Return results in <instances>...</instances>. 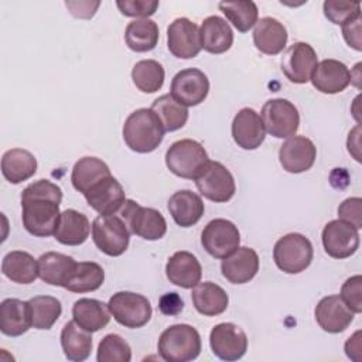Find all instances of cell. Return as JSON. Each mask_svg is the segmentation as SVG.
<instances>
[{
    "instance_id": "cell-1",
    "label": "cell",
    "mask_w": 362,
    "mask_h": 362,
    "mask_svg": "<svg viewBox=\"0 0 362 362\" xmlns=\"http://www.w3.org/2000/svg\"><path fill=\"white\" fill-rule=\"evenodd\" d=\"M62 189L49 180H38L21 192V221L25 230L37 238L55 233L59 221Z\"/></svg>"
},
{
    "instance_id": "cell-2",
    "label": "cell",
    "mask_w": 362,
    "mask_h": 362,
    "mask_svg": "<svg viewBox=\"0 0 362 362\" xmlns=\"http://www.w3.org/2000/svg\"><path fill=\"white\" fill-rule=\"evenodd\" d=\"M164 127L158 116L147 107L132 112L123 124V140L132 151L151 153L164 139Z\"/></svg>"
},
{
    "instance_id": "cell-3",
    "label": "cell",
    "mask_w": 362,
    "mask_h": 362,
    "mask_svg": "<svg viewBox=\"0 0 362 362\" xmlns=\"http://www.w3.org/2000/svg\"><path fill=\"white\" fill-rule=\"evenodd\" d=\"M157 348L167 362H189L201 354V335L189 324H174L161 332Z\"/></svg>"
},
{
    "instance_id": "cell-4",
    "label": "cell",
    "mask_w": 362,
    "mask_h": 362,
    "mask_svg": "<svg viewBox=\"0 0 362 362\" xmlns=\"http://www.w3.org/2000/svg\"><path fill=\"white\" fill-rule=\"evenodd\" d=\"M209 161L205 147L192 139L174 141L165 151V165L177 177L195 180Z\"/></svg>"
},
{
    "instance_id": "cell-5",
    "label": "cell",
    "mask_w": 362,
    "mask_h": 362,
    "mask_svg": "<svg viewBox=\"0 0 362 362\" xmlns=\"http://www.w3.org/2000/svg\"><path fill=\"white\" fill-rule=\"evenodd\" d=\"M314 249L308 238L301 233H287L281 236L273 247L276 266L287 274L304 272L313 262Z\"/></svg>"
},
{
    "instance_id": "cell-6",
    "label": "cell",
    "mask_w": 362,
    "mask_h": 362,
    "mask_svg": "<svg viewBox=\"0 0 362 362\" xmlns=\"http://www.w3.org/2000/svg\"><path fill=\"white\" fill-rule=\"evenodd\" d=\"M92 239L102 253L117 257L129 247L130 230L119 214L99 215L92 223Z\"/></svg>"
},
{
    "instance_id": "cell-7",
    "label": "cell",
    "mask_w": 362,
    "mask_h": 362,
    "mask_svg": "<svg viewBox=\"0 0 362 362\" xmlns=\"http://www.w3.org/2000/svg\"><path fill=\"white\" fill-rule=\"evenodd\" d=\"M117 214L124 219L130 233L141 239L158 240L167 232V222L160 211L141 206L133 199H126Z\"/></svg>"
},
{
    "instance_id": "cell-8",
    "label": "cell",
    "mask_w": 362,
    "mask_h": 362,
    "mask_svg": "<svg viewBox=\"0 0 362 362\" xmlns=\"http://www.w3.org/2000/svg\"><path fill=\"white\" fill-rule=\"evenodd\" d=\"M109 310L115 321L126 328L144 327L153 314V308L147 297L133 291H117L109 298Z\"/></svg>"
},
{
    "instance_id": "cell-9",
    "label": "cell",
    "mask_w": 362,
    "mask_h": 362,
    "mask_svg": "<svg viewBox=\"0 0 362 362\" xmlns=\"http://www.w3.org/2000/svg\"><path fill=\"white\" fill-rule=\"evenodd\" d=\"M260 119L264 130L276 139H288L294 136L300 126L297 107L283 98L267 100L262 107Z\"/></svg>"
},
{
    "instance_id": "cell-10",
    "label": "cell",
    "mask_w": 362,
    "mask_h": 362,
    "mask_svg": "<svg viewBox=\"0 0 362 362\" xmlns=\"http://www.w3.org/2000/svg\"><path fill=\"white\" fill-rule=\"evenodd\" d=\"M195 185L201 195L212 202H228L236 192L230 171L219 161H208L195 177Z\"/></svg>"
},
{
    "instance_id": "cell-11",
    "label": "cell",
    "mask_w": 362,
    "mask_h": 362,
    "mask_svg": "<svg viewBox=\"0 0 362 362\" xmlns=\"http://www.w3.org/2000/svg\"><path fill=\"white\" fill-rule=\"evenodd\" d=\"M240 233L238 226L223 218L212 219L201 233V245L215 259H223L239 247Z\"/></svg>"
},
{
    "instance_id": "cell-12",
    "label": "cell",
    "mask_w": 362,
    "mask_h": 362,
    "mask_svg": "<svg viewBox=\"0 0 362 362\" xmlns=\"http://www.w3.org/2000/svg\"><path fill=\"white\" fill-rule=\"evenodd\" d=\"M214 355L222 361L233 362L243 358L247 351L246 332L233 322L216 324L209 334Z\"/></svg>"
},
{
    "instance_id": "cell-13",
    "label": "cell",
    "mask_w": 362,
    "mask_h": 362,
    "mask_svg": "<svg viewBox=\"0 0 362 362\" xmlns=\"http://www.w3.org/2000/svg\"><path fill=\"white\" fill-rule=\"evenodd\" d=\"M359 229L341 219L329 221L322 229V246L332 259H348L359 247Z\"/></svg>"
},
{
    "instance_id": "cell-14",
    "label": "cell",
    "mask_w": 362,
    "mask_h": 362,
    "mask_svg": "<svg viewBox=\"0 0 362 362\" xmlns=\"http://www.w3.org/2000/svg\"><path fill=\"white\" fill-rule=\"evenodd\" d=\"M209 92L208 76L198 68L177 72L171 81L170 95L185 107L202 103Z\"/></svg>"
},
{
    "instance_id": "cell-15",
    "label": "cell",
    "mask_w": 362,
    "mask_h": 362,
    "mask_svg": "<svg viewBox=\"0 0 362 362\" xmlns=\"http://www.w3.org/2000/svg\"><path fill=\"white\" fill-rule=\"evenodd\" d=\"M318 64L317 52L308 42H294L283 54L281 71L293 83H307Z\"/></svg>"
},
{
    "instance_id": "cell-16",
    "label": "cell",
    "mask_w": 362,
    "mask_h": 362,
    "mask_svg": "<svg viewBox=\"0 0 362 362\" xmlns=\"http://www.w3.org/2000/svg\"><path fill=\"white\" fill-rule=\"evenodd\" d=\"M167 47L175 58H195L202 49L198 25L187 17L175 18L167 28Z\"/></svg>"
},
{
    "instance_id": "cell-17",
    "label": "cell",
    "mask_w": 362,
    "mask_h": 362,
    "mask_svg": "<svg viewBox=\"0 0 362 362\" xmlns=\"http://www.w3.org/2000/svg\"><path fill=\"white\" fill-rule=\"evenodd\" d=\"M317 158L315 144L305 136H291L279 148V161L287 173L308 171Z\"/></svg>"
},
{
    "instance_id": "cell-18",
    "label": "cell",
    "mask_w": 362,
    "mask_h": 362,
    "mask_svg": "<svg viewBox=\"0 0 362 362\" xmlns=\"http://www.w3.org/2000/svg\"><path fill=\"white\" fill-rule=\"evenodd\" d=\"M88 205L99 215H115L126 202V192L122 184L113 177H107L83 194Z\"/></svg>"
},
{
    "instance_id": "cell-19",
    "label": "cell",
    "mask_w": 362,
    "mask_h": 362,
    "mask_svg": "<svg viewBox=\"0 0 362 362\" xmlns=\"http://www.w3.org/2000/svg\"><path fill=\"white\" fill-rule=\"evenodd\" d=\"M315 321L320 328L328 334H339L345 331L354 321V313L345 305L339 296L322 297L314 310Z\"/></svg>"
},
{
    "instance_id": "cell-20",
    "label": "cell",
    "mask_w": 362,
    "mask_h": 362,
    "mask_svg": "<svg viewBox=\"0 0 362 362\" xmlns=\"http://www.w3.org/2000/svg\"><path fill=\"white\" fill-rule=\"evenodd\" d=\"M232 137L238 147L256 150L264 141L266 130L260 115L252 107L240 109L232 120Z\"/></svg>"
},
{
    "instance_id": "cell-21",
    "label": "cell",
    "mask_w": 362,
    "mask_h": 362,
    "mask_svg": "<svg viewBox=\"0 0 362 362\" xmlns=\"http://www.w3.org/2000/svg\"><path fill=\"white\" fill-rule=\"evenodd\" d=\"M221 272L232 284L249 283L259 272V256L255 249L239 246L222 259Z\"/></svg>"
},
{
    "instance_id": "cell-22",
    "label": "cell",
    "mask_w": 362,
    "mask_h": 362,
    "mask_svg": "<svg viewBox=\"0 0 362 362\" xmlns=\"http://www.w3.org/2000/svg\"><path fill=\"white\" fill-rule=\"evenodd\" d=\"M310 81L321 93L335 95L345 90L351 83V71L344 62L328 58L317 64Z\"/></svg>"
},
{
    "instance_id": "cell-23",
    "label": "cell",
    "mask_w": 362,
    "mask_h": 362,
    "mask_svg": "<svg viewBox=\"0 0 362 362\" xmlns=\"http://www.w3.org/2000/svg\"><path fill=\"white\" fill-rule=\"evenodd\" d=\"M165 276L170 283L181 288H192L201 281L202 266L195 255L187 250H180L167 260Z\"/></svg>"
},
{
    "instance_id": "cell-24",
    "label": "cell",
    "mask_w": 362,
    "mask_h": 362,
    "mask_svg": "<svg viewBox=\"0 0 362 362\" xmlns=\"http://www.w3.org/2000/svg\"><path fill=\"white\" fill-rule=\"evenodd\" d=\"M167 206L174 222L181 228L195 225L205 211L202 198L191 189H180L174 192L170 197Z\"/></svg>"
},
{
    "instance_id": "cell-25",
    "label": "cell",
    "mask_w": 362,
    "mask_h": 362,
    "mask_svg": "<svg viewBox=\"0 0 362 362\" xmlns=\"http://www.w3.org/2000/svg\"><path fill=\"white\" fill-rule=\"evenodd\" d=\"M287 30L283 23L273 17H262L255 24L253 44L266 55L280 54L287 44Z\"/></svg>"
},
{
    "instance_id": "cell-26",
    "label": "cell",
    "mask_w": 362,
    "mask_h": 362,
    "mask_svg": "<svg viewBox=\"0 0 362 362\" xmlns=\"http://www.w3.org/2000/svg\"><path fill=\"white\" fill-rule=\"evenodd\" d=\"M201 48L209 54H223L233 44V31L219 16L206 17L199 27Z\"/></svg>"
},
{
    "instance_id": "cell-27",
    "label": "cell",
    "mask_w": 362,
    "mask_h": 362,
    "mask_svg": "<svg viewBox=\"0 0 362 362\" xmlns=\"http://www.w3.org/2000/svg\"><path fill=\"white\" fill-rule=\"evenodd\" d=\"M90 233V222L88 216L75 209H65L59 215V221L54 238L65 246H79L86 242Z\"/></svg>"
},
{
    "instance_id": "cell-28",
    "label": "cell",
    "mask_w": 362,
    "mask_h": 362,
    "mask_svg": "<svg viewBox=\"0 0 362 362\" xmlns=\"http://www.w3.org/2000/svg\"><path fill=\"white\" fill-rule=\"evenodd\" d=\"M31 324L30 304L18 298H6L0 304V331L7 337L25 334Z\"/></svg>"
},
{
    "instance_id": "cell-29",
    "label": "cell",
    "mask_w": 362,
    "mask_h": 362,
    "mask_svg": "<svg viewBox=\"0 0 362 362\" xmlns=\"http://www.w3.org/2000/svg\"><path fill=\"white\" fill-rule=\"evenodd\" d=\"M191 298L195 310L205 317L222 314L229 304L228 293L212 281H202L192 287Z\"/></svg>"
},
{
    "instance_id": "cell-30",
    "label": "cell",
    "mask_w": 362,
    "mask_h": 362,
    "mask_svg": "<svg viewBox=\"0 0 362 362\" xmlns=\"http://www.w3.org/2000/svg\"><path fill=\"white\" fill-rule=\"evenodd\" d=\"M38 277L51 286L65 287L68 279L75 269V259L59 253L47 252L38 257Z\"/></svg>"
},
{
    "instance_id": "cell-31",
    "label": "cell",
    "mask_w": 362,
    "mask_h": 362,
    "mask_svg": "<svg viewBox=\"0 0 362 362\" xmlns=\"http://www.w3.org/2000/svg\"><path fill=\"white\" fill-rule=\"evenodd\" d=\"M109 305L96 298H79L72 305L74 321L89 332L103 329L110 321Z\"/></svg>"
},
{
    "instance_id": "cell-32",
    "label": "cell",
    "mask_w": 362,
    "mask_h": 362,
    "mask_svg": "<svg viewBox=\"0 0 362 362\" xmlns=\"http://www.w3.org/2000/svg\"><path fill=\"white\" fill-rule=\"evenodd\" d=\"M37 173V158L24 148H10L1 157V174L11 184L27 181Z\"/></svg>"
},
{
    "instance_id": "cell-33",
    "label": "cell",
    "mask_w": 362,
    "mask_h": 362,
    "mask_svg": "<svg viewBox=\"0 0 362 362\" xmlns=\"http://www.w3.org/2000/svg\"><path fill=\"white\" fill-rule=\"evenodd\" d=\"M110 175L112 174L109 165L103 160L86 156L75 163L71 174V181L76 191L85 194L98 182Z\"/></svg>"
},
{
    "instance_id": "cell-34",
    "label": "cell",
    "mask_w": 362,
    "mask_h": 362,
    "mask_svg": "<svg viewBox=\"0 0 362 362\" xmlns=\"http://www.w3.org/2000/svg\"><path fill=\"white\" fill-rule=\"evenodd\" d=\"M92 332L79 327L74 320L68 321L61 331V346L68 361L82 362L92 351Z\"/></svg>"
},
{
    "instance_id": "cell-35",
    "label": "cell",
    "mask_w": 362,
    "mask_h": 362,
    "mask_svg": "<svg viewBox=\"0 0 362 362\" xmlns=\"http://www.w3.org/2000/svg\"><path fill=\"white\" fill-rule=\"evenodd\" d=\"M1 273L18 284H30L38 277V262L24 250L8 252L1 262Z\"/></svg>"
},
{
    "instance_id": "cell-36",
    "label": "cell",
    "mask_w": 362,
    "mask_h": 362,
    "mask_svg": "<svg viewBox=\"0 0 362 362\" xmlns=\"http://www.w3.org/2000/svg\"><path fill=\"white\" fill-rule=\"evenodd\" d=\"M158 25L150 18H136L124 30L126 45L134 52H148L158 42Z\"/></svg>"
},
{
    "instance_id": "cell-37",
    "label": "cell",
    "mask_w": 362,
    "mask_h": 362,
    "mask_svg": "<svg viewBox=\"0 0 362 362\" xmlns=\"http://www.w3.org/2000/svg\"><path fill=\"white\" fill-rule=\"evenodd\" d=\"M105 281V270L95 262H76L75 269L65 284V290L72 293H90L98 290Z\"/></svg>"
},
{
    "instance_id": "cell-38",
    "label": "cell",
    "mask_w": 362,
    "mask_h": 362,
    "mask_svg": "<svg viewBox=\"0 0 362 362\" xmlns=\"http://www.w3.org/2000/svg\"><path fill=\"white\" fill-rule=\"evenodd\" d=\"M150 109L158 116L165 132H175L184 127L188 120V109L170 93L157 98Z\"/></svg>"
},
{
    "instance_id": "cell-39",
    "label": "cell",
    "mask_w": 362,
    "mask_h": 362,
    "mask_svg": "<svg viewBox=\"0 0 362 362\" xmlns=\"http://www.w3.org/2000/svg\"><path fill=\"white\" fill-rule=\"evenodd\" d=\"M165 72L163 65L156 59H141L132 69L134 86L143 93H154L163 88Z\"/></svg>"
},
{
    "instance_id": "cell-40",
    "label": "cell",
    "mask_w": 362,
    "mask_h": 362,
    "mask_svg": "<svg viewBox=\"0 0 362 362\" xmlns=\"http://www.w3.org/2000/svg\"><path fill=\"white\" fill-rule=\"evenodd\" d=\"M221 11L225 14L226 20L239 33H246L257 23L259 8L252 0H238V1H221L218 4Z\"/></svg>"
},
{
    "instance_id": "cell-41",
    "label": "cell",
    "mask_w": 362,
    "mask_h": 362,
    "mask_svg": "<svg viewBox=\"0 0 362 362\" xmlns=\"http://www.w3.org/2000/svg\"><path fill=\"white\" fill-rule=\"evenodd\" d=\"M31 324L37 329H51L61 317V301L52 296H35L28 300Z\"/></svg>"
},
{
    "instance_id": "cell-42",
    "label": "cell",
    "mask_w": 362,
    "mask_h": 362,
    "mask_svg": "<svg viewBox=\"0 0 362 362\" xmlns=\"http://www.w3.org/2000/svg\"><path fill=\"white\" fill-rule=\"evenodd\" d=\"M98 362H130L132 348L117 334H107L102 338L96 354Z\"/></svg>"
},
{
    "instance_id": "cell-43",
    "label": "cell",
    "mask_w": 362,
    "mask_h": 362,
    "mask_svg": "<svg viewBox=\"0 0 362 362\" xmlns=\"http://www.w3.org/2000/svg\"><path fill=\"white\" fill-rule=\"evenodd\" d=\"M324 16L337 25H342L349 18L361 14V4L356 1H337L327 0L322 4Z\"/></svg>"
},
{
    "instance_id": "cell-44",
    "label": "cell",
    "mask_w": 362,
    "mask_h": 362,
    "mask_svg": "<svg viewBox=\"0 0 362 362\" xmlns=\"http://www.w3.org/2000/svg\"><path fill=\"white\" fill-rule=\"evenodd\" d=\"M341 300L354 313H362V276L355 274L345 280L341 287Z\"/></svg>"
},
{
    "instance_id": "cell-45",
    "label": "cell",
    "mask_w": 362,
    "mask_h": 362,
    "mask_svg": "<svg viewBox=\"0 0 362 362\" xmlns=\"http://www.w3.org/2000/svg\"><path fill=\"white\" fill-rule=\"evenodd\" d=\"M117 8L126 17H139V18H148L153 16L160 6L157 0H123L116 1Z\"/></svg>"
},
{
    "instance_id": "cell-46",
    "label": "cell",
    "mask_w": 362,
    "mask_h": 362,
    "mask_svg": "<svg viewBox=\"0 0 362 362\" xmlns=\"http://www.w3.org/2000/svg\"><path fill=\"white\" fill-rule=\"evenodd\" d=\"M338 219L351 223L356 229L362 228V199L351 197L342 201L338 206Z\"/></svg>"
},
{
    "instance_id": "cell-47",
    "label": "cell",
    "mask_w": 362,
    "mask_h": 362,
    "mask_svg": "<svg viewBox=\"0 0 362 362\" xmlns=\"http://www.w3.org/2000/svg\"><path fill=\"white\" fill-rule=\"evenodd\" d=\"M361 14L349 18L342 24V35L345 42L356 51L362 49V38H361Z\"/></svg>"
},
{
    "instance_id": "cell-48",
    "label": "cell",
    "mask_w": 362,
    "mask_h": 362,
    "mask_svg": "<svg viewBox=\"0 0 362 362\" xmlns=\"http://www.w3.org/2000/svg\"><path fill=\"white\" fill-rule=\"evenodd\" d=\"M158 308L165 315H177L184 308V301L177 293H165L158 301Z\"/></svg>"
},
{
    "instance_id": "cell-49",
    "label": "cell",
    "mask_w": 362,
    "mask_h": 362,
    "mask_svg": "<svg viewBox=\"0 0 362 362\" xmlns=\"http://www.w3.org/2000/svg\"><path fill=\"white\" fill-rule=\"evenodd\" d=\"M65 6L71 10V14L78 18H90L95 16L99 1H66Z\"/></svg>"
},
{
    "instance_id": "cell-50",
    "label": "cell",
    "mask_w": 362,
    "mask_h": 362,
    "mask_svg": "<svg viewBox=\"0 0 362 362\" xmlns=\"http://www.w3.org/2000/svg\"><path fill=\"white\" fill-rule=\"evenodd\" d=\"M362 344H361V331H356L354 335H351L345 342V354L349 359L355 362H361L362 356Z\"/></svg>"
},
{
    "instance_id": "cell-51",
    "label": "cell",
    "mask_w": 362,
    "mask_h": 362,
    "mask_svg": "<svg viewBox=\"0 0 362 362\" xmlns=\"http://www.w3.org/2000/svg\"><path fill=\"white\" fill-rule=\"evenodd\" d=\"M359 139H361V127L359 124L349 132L348 134V140H346V146H348V151L349 154L354 156V158L356 161H361V154H359V148H361V143H359Z\"/></svg>"
}]
</instances>
